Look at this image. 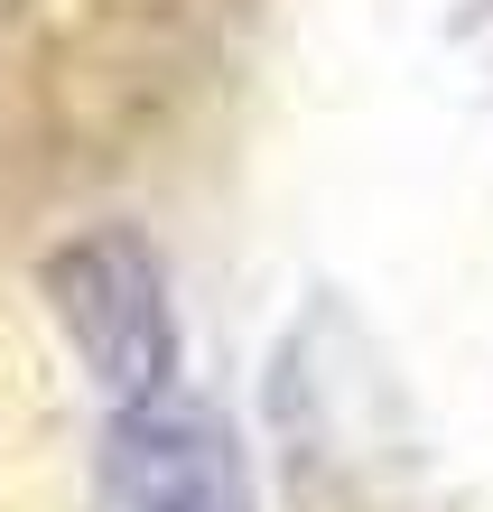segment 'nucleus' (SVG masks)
<instances>
[{"label":"nucleus","instance_id":"nucleus-1","mask_svg":"<svg viewBox=\"0 0 493 512\" xmlns=\"http://www.w3.org/2000/svg\"><path fill=\"white\" fill-rule=\"evenodd\" d=\"M47 298H56V317H66L84 373H94V391L112 410L168 391V373H177V317H168V280H159V261H149V243H131V233L75 243L47 270Z\"/></svg>","mask_w":493,"mask_h":512},{"label":"nucleus","instance_id":"nucleus-2","mask_svg":"<svg viewBox=\"0 0 493 512\" xmlns=\"http://www.w3.org/2000/svg\"><path fill=\"white\" fill-rule=\"evenodd\" d=\"M103 512H252L242 447L205 401H131L103 438Z\"/></svg>","mask_w":493,"mask_h":512},{"label":"nucleus","instance_id":"nucleus-3","mask_svg":"<svg viewBox=\"0 0 493 512\" xmlns=\"http://www.w3.org/2000/svg\"><path fill=\"white\" fill-rule=\"evenodd\" d=\"M0 10H10V0H0Z\"/></svg>","mask_w":493,"mask_h":512}]
</instances>
